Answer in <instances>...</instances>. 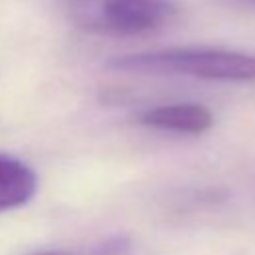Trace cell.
Here are the masks:
<instances>
[{
  "mask_svg": "<svg viewBox=\"0 0 255 255\" xmlns=\"http://www.w3.org/2000/svg\"><path fill=\"white\" fill-rule=\"evenodd\" d=\"M30 255H70L66 251H54V249H46V251H34Z\"/></svg>",
  "mask_w": 255,
  "mask_h": 255,
  "instance_id": "obj_5",
  "label": "cell"
},
{
  "mask_svg": "<svg viewBox=\"0 0 255 255\" xmlns=\"http://www.w3.org/2000/svg\"><path fill=\"white\" fill-rule=\"evenodd\" d=\"M177 14L173 0H106L98 26L118 36H137L165 26Z\"/></svg>",
  "mask_w": 255,
  "mask_h": 255,
  "instance_id": "obj_2",
  "label": "cell"
},
{
  "mask_svg": "<svg viewBox=\"0 0 255 255\" xmlns=\"http://www.w3.org/2000/svg\"><path fill=\"white\" fill-rule=\"evenodd\" d=\"M108 70L126 74L187 76L209 82H255V54L223 48H163L114 56Z\"/></svg>",
  "mask_w": 255,
  "mask_h": 255,
  "instance_id": "obj_1",
  "label": "cell"
},
{
  "mask_svg": "<svg viewBox=\"0 0 255 255\" xmlns=\"http://www.w3.org/2000/svg\"><path fill=\"white\" fill-rule=\"evenodd\" d=\"M137 122L159 131L201 135L211 129L215 118L213 112L199 102H175L143 110L137 116Z\"/></svg>",
  "mask_w": 255,
  "mask_h": 255,
  "instance_id": "obj_3",
  "label": "cell"
},
{
  "mask_svg": "<svg viewBox=\"0 0 255 255\" xmlns=\"http://www.w3.org/2000/svg\"><path fill=\"white\" fill-rule=\"evenodd\" d=\"M38 191L36 171L20 157L0 153V211L26 205Z\"/></svg>",
  "mask_w": 255,
  "mask_h": 255,
  "instance_id": "obj_4",
  "label": "cell"
},
{
  "mask_svg": "<svg viewBox=\"0 0 255 255\" xmlns=\"http://www.w3.org/2000/svg\"><path fill=\"white\" fill-rule=\"evenodd\" d=\"M251 2H255V0H251Z\"/></svg>",
  "mask_w": 255,
  "mask_h": 255,
  "instance_id": "obj_6",
  "label": "cell"
}]
</instances>
